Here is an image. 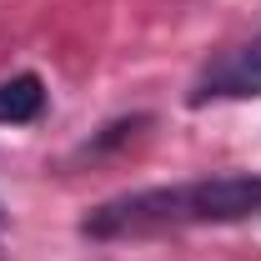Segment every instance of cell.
<instances>
[{"instance_id":"cell-1","label":"cell","mask_w":261,"mask_h":261,"mask_svg":"<svg viewBox=\"0 0 261 261\" xmlns=\"http://www.w3.org/2000/svg\"><path fill=\"white\" fill-rule=\"evenodd\" d=\"M261 211V176H201L181 186H151L116 201H100L81 221L86 236H151V231L176 226H221V221H246Z\"/></svg>"},{"instance_id":"cell-2","label":"cell","mask_w":261,"mask_h":261,"mask_svg":"<svg viewBox=\"0 0 261 261\" xmlns=\"http://www.w3.org/2000/svg\"><path fill=\"white\" fill-rule=\"evenodd\" d=\"M246 96H261V35L211 65L191 100H246Z\"/></svg>"},{"instance_id":"cell-3","label":"cell","mask_w":261,"mask_h":261,"mask_svg":"<svg viewBox=\"0 0 261 261\" xmlns=\"http://www.w3.org/2000/svg\"><path fill=\"white\" fill-rule=\"evenodd\" d=\"M45 111V86L40 75H10L0 81V126H31L35 116Z\"/></svg>"}]
</instances>
